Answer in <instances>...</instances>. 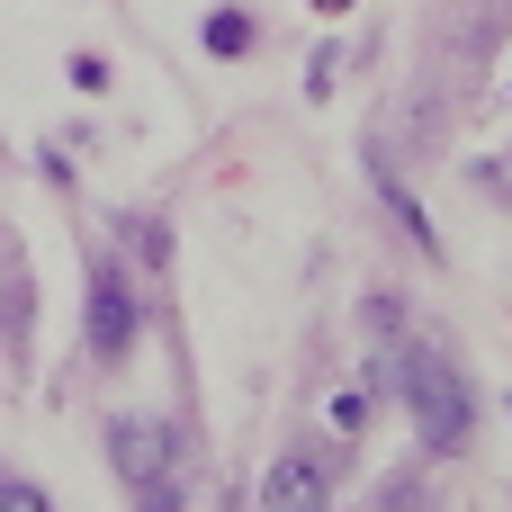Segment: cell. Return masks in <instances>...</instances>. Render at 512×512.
Listing matches in <instances>:
<instances>
[{"label":"cell","mask_w":512,"mask_h":512,"mask_svg":"<svg viewBox=\"0 0 512 512\" xmlns=\"http://www.w3.org/2000/svg\"><path fill=\"white\" fill-rule=\"evenodd\" d=\"M396 387H405V414H414L423 450H459V441H468L477 405H468V387H459V369H450V360L405 351V360H396Z\"/></svg>","instance_id":"6da1fadb"},{"label":"cell","mask_w":512,"mask_h":512,"mask_svg":"<svg viewBox=\"0 0 512 512\" xmlns=\"http://www.w3.org/2000/svg\"><path fill=\"white\" fill-rule=\"evenodd\" d=\"M135 333H144V306H135L126 270H117V261H99V270H90V351H99V360H126V351H135Z\"/></svg>","instance_id":"7a4b0ae2"},{"label":"cell","mask_w":512,"mask_h":512,"mask_svg":"<svg viewBox=\"0 0 512 512\" xmlns=\"http://www.w3.org/2000/svg\"><path fill=\"white\" fill-rule=\"evenodd\" d=\"M261 512H333V486H324V468L297 450V459H270V477H261Z\"/></svg>","instance_id":"3957f363"},{"label":"cell","mask_w":512,"mask_h":512,"mask_svg":"<svg viewBox=\"0 0 512 512\" xmlns=\"http://www.w3.org/2000/svg\"><path fill=\"white\" fill-rule=\"evenodd\" d=\"M108 459L126 486H153V477H171V432L162 423H108Z\"/></svg>","instance_id":"277c9868"},{"label":"cell","mask_w":512,"mask_h":512,"mask_svg":"<svg viewBox=\"0 0 512 512\" xmlns=\"http://www.w3.org/2000/svg\"><path fill=\"white\" fill-rule=\"evenodd\" d=\"M207 45H216V54H243V45H252V18H243V9H216V18H207Z\"/></svg>","instance_id":"5b68a950"},{"label":"cell","mask_w":512,"mask_h":512,"mask_svg":"<svg viewBox=\"0 0 512 512\" xmlns=\"http://www.w3.org/2000/svg\"><path fill=\"white\" fill-rule=\"evenodd\" d=\"M0 512H45V495H36L27 477H0Z\"/></svg>","instance_id":"8992f818"},{"label":"cell","mask_w":512,"mask_h":512,"mask_svg":"<svg viewBox=\"0 0 512 512\" xmlns=\"http://www.w3.org/2000/svg\"><path fill=\"white\" fill-rule=\"evenodd\" d=\"M333 423H342V432H360V423H369V396H360V387H342V396H333Z\"/></svg>","instance_id":"52a82bcc"},{"label":"cell","mask_w":512,"mask_h":512,"mask_svg":"<svg viewBox=\"0 0 512 512\" xmlns=\"http://www.w3.org/2000/svg\"><path fill=\"white\" fill-rule=\"evenodd\" d=\"M315 9H351V0H315Z\"/></svg>","instance_id":"ba28073f"}]
</instances>
